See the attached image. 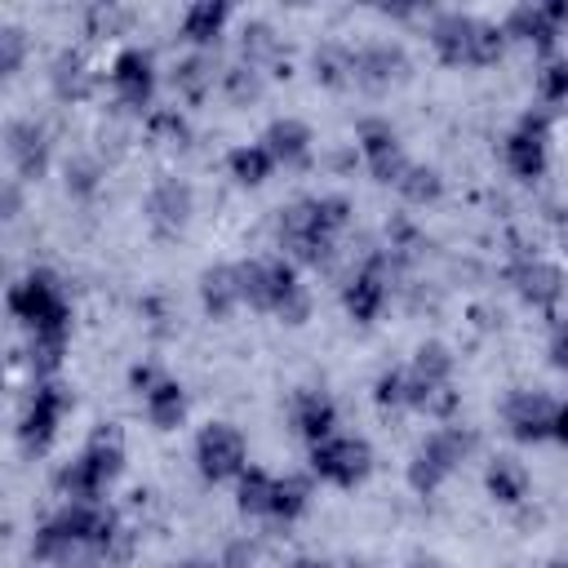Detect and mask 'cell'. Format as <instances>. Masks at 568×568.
Instances as JSON below:
<instances>
[{
  "instance_id": "1",
  "label": "cell",
  "mask_w": 568,
  "mask_h": 568,
  "mask_svg": "<svg viewBox=\"0 0 568 568\" xmlns=\"http://www.w3.org/2000/svg\"><path fill=\"white\" fill-rule=\"evenodd\" d=\"M120 466H124V439H120V426L98 422V430L89 435L84 453L71 457V462L53 475V488H58L62 497H71V501H93V497L120 475Z\"/></svg>"
},
{
  "instance_id": "2",
  "label": "cell",
  "mask_w": 568,
  "mask_h": 568,
  "mask_svg": "<svg viewBox=\"0 0 568 568\" xmlns=\"http://www.w3.org/2000/svg\"><path fill=\"white\" fill-rule=\"evenodd\" d=\"M475 430H466V426H444V430H435V435H426L422 439V448L413 453V462H408V484L417 488V493H435L470 453H475Z\"/></svg>"
},
{
  "instance_id": "3",
  "label": "cell",
  "mask_w": 568,
  "mask_h": 568,
  "mask_svg": "<svg viewBox=\"0 0 568 568\" xmlns=\"http://www.w3.org/2000/svg\"><path fill=\"white\" fill-rule=\"evenodd\" d=\"M9 311L22 320L31 333H67L71 328V306L49 271H31L22 284L9 288Z\"/></svg>"
},
{
  "instance_id": "4",
  "label": "cell",
  "mask_w": 568,
  "mask_h": 568,
  "mask_svg": "<svg viewBox=\"0 0 568 568\" xmlns=\"http://www.w3.org/2000/svg\"><path fill=\"white\" fill-rule=\"evenodd\" d=\"M235 271H240V297L253 311H280L302 288L293 262H284V257H248Z\"/></svg>"
},
{
  "instance_id": "5",
  "label": "cell",
  "mask_w": 568,
  "mask_h": 568,
  "mask_svg": "<svg viewBox=\"0 0 568 568\" xmlns=\"http://www.w3.org/2000/svg\"><path fill=\"white\" fill-rule=\"evenodd\" d=\"M311 470L337 488H355L373 470V448L359 435H328L311 444Z\"/></svg>"
},
{
  "instance_id": "6",
  "label": "cell",
  "mask_w": 568,
  "mask_h": 568,
  "mask_svg": "<svg viewBox=\"0 0 568 568\" xmlns=\"http://www.w3.org/2000/svg\"><path fill=\"white\" fill-rule=\"evenodd\" d=\"M244 435L231 426V422H209L195 439V466L204 479H231V475H244Z\"/></svg>"
},
{
  "instance_id": "7",
  "label": "cell",
  "mask_w": 568,
  "mask_h": 568,
  "mask_svg": "<svg viewBox=\"0 0 568 568\" xmlns=\"http://www.w3.org/2000/svg\"><path fill=\"white\" fill-rule=\"evenodd\" d=\"M67 408H71V395H67L62 386H53V382L36 386L31 399H27V413H22V422H18V439H22V448H27V453H44V448L53 444L58 422H62Z\"/></svg>"
},
{
  "instance_id": "8",
  "label": "cell",
  "mask_w": 568,
  "mask_h": 568,
  "mask_svg": "<svg viewBox=\"0 0 568 568\" xmlns=\"http://www.w3.org/2000/svg\"><path fill=\"white\" fill-rule=\"evenodd\" d=\"M546 129H550V115L546 111H524L515 133L506 138V164L515 178L524 182H537L546 173Z\"/></svg>"
},
{
  "instance_id": "9",
  "label": "cell",
  "mask_w": 568,
  "mask_h": 568,
  "mask_svg": "<svg viewBox=\"0 0 568 568\" xmlns=\"http://www.w3.org/2000/svg\"><path fill=\"white\" fill-rule=\"evenodd\" d=\"M555 413L559 404L546 395V390H510L506 404H501V417H506V430L519 439V444H537L555 430Z\"/></svg>"
},
{
  "instance_id": "10",
  "label": "cell",
  "mask_w": 568,
  "mask_h": 568,
  "mask_svg": "<svg viewBox=\"0 0 568 568\" xmlns=\"http://www.w3.org/2000/svg\"><path fill=\"white\" fill-rule=\"evenodd\" d=\"M111 89H115L120 106H129V111H142L151 102V93H155V62H151V53L142 44H129V49L115 53Z\"/></svg>"
},
{
  "instance_id": "11",
  "label": "cell",
  "mask_w": 568,
  "mask_h": 568,
  "mask_svg": "<svg viewBox=\"0 0 568 568\" xmlns=\"http://www.w3.org/2000/svg\"><path fill=\"white\" fill-rule=\"evenodd\" d=\"M359 155L368 160V173L377 178V182H395L399 186V178L408 173V160H404V146H399V138H395V129L386 124V120H359Z\"/></svg>"
},
{
  "instance_id": "12",
  "label": "cell",
  "mask_w": 568,
  "mask_h": 568,
  "mask_svg": "<svg viewBox=\"0 0 568 568\" xmlns=\"http://www.w3.org/2000/svg\"><path fill=\"white\" fill-rule=\"evenodd\" d=\"M506 284H515V293L537 311H550L564 297V271L546 257H510Z\"/></svg>"
},
{
  "instance_id": "13",
  "label": "cell",
  "mask_w": 568,
  "mask_h": 568,
  "mask_svg": "<svg viewBox=\"0 0 568 568\" xmlns=\"http://www.w3.org/2000/svg\"><path fill=\"white\" fill-rule=\"evenodd\" d=\"M479 22H484V18H470V13H462V9L435 13V22H430V44H435V53H439L448 67H475Z\"/></svg>"
},
{
  "instance_id": "14",
  "label": "cell",
  "mask_w": 568,
  "mask_h": 568,
  "mask_svg": "<svg viewBox=\"0 0 568 568\" xmlns=\"http://www.w3.org/2000/svg\"><path fill=\"white\" fill-rule=\"evenodd\" d=\"M191 186L182 178H160L146 195V222L155 235H178L191 222Z\"/></svg>"
},
{
  "instance_id": "15",
  "label": "cell",
  "mask_w": 568,
  "mask_h": 568,
  "mask_svg": "<svg viewBox=\"0 0 568 568\" xmlns=\"http://www.w3.org/2000/svg\"><path fill=\"white\" fill-rule=\"evenodd\" d=\"M404 75H408V53H404L399 44H390V40L364 44V49L355 53V80H359L364 89H373V93L399 84Z\"/></svg>"
},
{
  "instance_id": "16",
  "label": "cell",
  "mask_w": 568,
  "mask_h": 568,
  "mask_svg": "<svg viewBox=\"0 0 568 568\" xmlns=\"http://www.w3.org/2000/svg\"><path fill=\"white\" fill-rule=\"evenodd\" d=\"M9 142V160L18 169V178H44L49 169V129L40 120H13L4 129Z\"/></svg>"
},
{
  "instance_id": "17",
  "label": "cell",
  "mask_w": 568,
  "mask_h": 568,
  "mask_svg": "<svg viewBox=\"0 0 568 568\" xmlns=\"http://www.w3.org/2000/svg\"><path fill=\"white\" fill-rule=\"evenodd\" d=\"M288 417H293V430H297L302 439L320 444V439H328L333 426H337V404H333L324 390L302 386V390L293 395V404H288Z\"/></svg>"
},
{
  "instance_id": "18",
  "label": "cell",
  "mask_w": 568,
  "mask_h": 568,
  "mask_svg": "<svg viewBox=\"0 0 568 568\" xmlns=\"http://www.w3.org/2000/svg\"><path fill=\"white\" fill-rule=\"evenodd\" d=\"M262 146L271 151V160L275 164H284V169H302L306 160H311V129L302 124V120H271L266 124V133H262Z\"/></svg>"
},
{
  "instance_id": "19",
  "label": "cell",
  "mask_w": 568,
  "mask_h": 568,
  "mask_svg": "<svg viewBox=\"0 0 568 568\" xmlns=\"http://www.w3.org/2000/svg\"><path fill=\"white\" fill-rule=\"evenodd\" d=\"M320 235H328V231H324L320 217H315V200H293V204H284V209L275 213V240H280V248L297 253L302 244H311V240H320ZM328 240H333V235H328Z\"/></svg>"
},
{
  "instance_id": "20",
  "label": "cell",
  "mask_w": 568,
  "mask_h": 568,
  "mask_svg": "<svg viewBox=\"0 0 568 568\" xmlns=\"http://www.w3.org/2000/svg\"><path fill=\"white\" fill-rule=\"evenodd\" d=\"M49 84H53V93H58L62 102H84V98L93 93V71H89L84 53H80V49L53 53V62H49Z\"/></svg>"
},
{
  "instance_id": "21",
  "label": "cell",
  "mask_w": 568,
  "mask_h": 568,
  "mask_svg": "<svg viewBox=\"0 0 568 568\" xmlns=\"http://www.w3.org/2000/svg\"><path fill=\"white\" fill-rule=\"evenodd\" d=\"M280 36H275V27L271 22H262V18H253V22H244V31H240V62H248V67H275V75H288V62H280Z\"/></svg>"
},
{
  "instance_id": "22",
  "label": "cell",
  "mask_w": 568,
  "mask_h": 568,
  "mask_svg": "<svg viewBox=\"0 0 568 568\" xmlns=\"http://www.w3.org/2000/svg\"><path fill=\"white\" fill-rule=\"evenodd\" d=\"M501 31H506V36H515V40L537 44L541 53H550V49H555V36H559V27L546 18V9H541V4H515V9L506 13Z\"/></svg>"
},
{
  "instance_id": "23",
  "label": "cell",
  "mask_w": 568,
  "mask_h": 568,
  "mask_svg": "<svg viewBox=\"0 0 568 568\" xmlns=\"http://www.w3.org/2000/svg\"><path fill=\"white\" fill-rule=\"evenodd\" d=\"M200 302L213 320H226L235 311V302H244L240 297V271L235 266H209L200 275Z\"/></svg>"
},
{
  "instance_id": "24",
  "label": "cell",
  "mask_w": 568,
  "mask_h": 568,
  "mask_svg": "<svg viewBox=\"0 0 568 568\" xmlns=\"http://www.w3.org/2000/svg\"><path fill=\"white\" fill-rule=\"evenodd\" d=\"M226 27V4L222 0H195L186 13H182V36L191 44H217Z\"/></svg>"
},
{
  "instance_id": "25",
  "label": "cell",
  "mask_w": 568,
  "mask_h": 568,
  "mask_svg": "<svg viewBox=\"0 0 568 568\" xmlns=\"http://www.w3.org/2000/svg\"><path fill=\"white\" fill-rule=\"evenodd\" d=\"M146 417H151V426H160V430L182 426V417H186V390H182L173 377H160V386L146 390Z\"/></svg>"
},
{
  "instance_id": "26",
  "label": "cell",
  "mask_w": 568,
  "mask_h": 568,
  "mask_svg": "<svg viewBox=\"0 0 568 568\" xmlns=\"http://www.w3.org/2000/svg\"><path fill=\"white\" fill-rule=\"evenodd\" d=\"M484 484H488V493H493L501 506H515V501H524V493H528V470H524L515 457H493L488 470H484Z\"/></svg>"
},
{
  "instance_id": "27",
  "label": "cell",
  "mask_w": 568,
  "mask_h": 568,
  "mask_svg": "<svg viewBox=\"0 0 568 568\" xmlns=\"http://www.w3.org/2000/svg\"><path fill=\"white\" fill-rule=\"evenodd\" d=\"M311 71H315V80H320V84L342 89L346 80H355V53H351L346 44L328 40V44H320V49L311 53Z\"/></svg>"
},
{
  "instance_id": "28",
  "label": "cell",
  "mask_w": 568,
  "mask_h": 568,
  "mask_svg": "<svg viewBox=\"0 0 568 568\" xmlns=\"http://www.w3.org/2000/svg\"><path fill=\"white\" fill-rule=\"evenodd\" d=\"M226 169H231V178H235V182L257 186V182H266V178H271L275 160H271V151H266L262 142H248V146H235V151L226 155Z\"/></svg>"
},
{
  "instance_id": "29",
  "label": "cell",
  "mask_w": 568,
  "mask_h": 568,
  "mask_svg": "<svg viewBox=\"0 0 568 568\" xmlns=\"http://www.w3.org/2000/svg\"><path fill=\"white\" fill-rule=\"evenodd\" d=\"M213 58L209 53H191V58H182L178 67H173V89L182 93V98H191V102H200L204 93H209V84H213Z\"/></svg>"
},
{
  "instance_id": "30",
  "label": "cell",
  "mask_w": 568,
  "mask_h": 568,
  "mask_svg": "<svg viewBox=\"0 0 568 568\" xmlns=\"http://www.w3.org/2000/svg\"><path fill=\"white\" fill-rule=\"evenodd\" d=\"M408 373H413L417 382H426V386H448V377H453V355H448V346H444V342H422Z\"/></svg>"
},
{
  "instance_id": "31",
  "label": "cell",
  "mask_w": 568,
  "mask_h": 568,
  "mask_svg": "<svg viewBox=\"0 0 568 568\" xmlns=\"http://www.w3.org/2000/svg\"><path fill=\"white\" fill-rule=\"evenodd\" d=\"M306 501H311V484H306L302 475H284V479H275L271 519H280V524H293V519L306 510Z\"/></svg>"
},
{
  "instance_id": "32",
  "label": "cell",
  "mask_w": 568,
  "mask_h": 568,
  "mask_svg": "<svg viewBox=\"0 0 568 568\" xmlns=\"http://www.w3.org/2000/svg\"><path fill=\"white\" fill-rule=\"evenodd\" d=\"M271 497H275V479L266 470H244L240 475L235 501H240L244 515H271Z\"/></svg>"
},
{
  "instance_id": "33",
  "label": "cell",
  "mask_w": 568,
  "mask_h": 568,
  "mask_svg": "<svg viewBox=\"0 0 568 568\" xmlns=\"http://www.w3.org/2000/svg\"><path fill=\"white\" fill-rule=\"evenodd\" d=\"M62 351H67V333H31L27 342V364L36 377H49L58 364H62Z\"/></svg>"
},
{
  "instance_id": "34",
  "label": "cell",
  "mask_w": 568,
  "mask_h": 568,
  "mask_svg": "<svg viewBox=\"0 0 568 568\" xmlns=\"http://www.w3.org/2000/svg\"><path fill=\"white\" fill-rule=\"evenodd\" d=\"M439 191H444V178L430 164H408V173L399 178V195L413 204H430V200H439Z\"/></svg>"
},
{
  "instance_id": "35",
  "label": "cell",
  "mask_w": 568,
  "mask_h": 568,
  "mask_svg": "<svg viewBox=\"0 0 568 568\" xmlns=\"http://www.w3.org/2000/svg\"><path fill=\"white\" fill-rule=\"evenodd\" d=\"M222 89H226V98H231V102L248 106V102H257V98H262V71H257V67H248V62H235V67H226V71H222Z\"/></svg>"
},
{
  "instance_id": "36",
  "label": "cell",
  "mask_w": 568,
  "mask_h": 568,
  "mask_svg": "<svg viewBox=\"0 0 568 568\" xmlns=\"http://www.w3.org/2000/svg\"><path fill=\"white\" fill-rule=\"evenodd\" d=\"M98 186H102V164L93 155H71L67 160V191L75 200H93Z\"/></svg>"
},
{
  "instance_id": "37",
  "label": "cell",
  "mask_w": 568,
  "mask_h": 568,
  "mask_svg": "<svg viewBox=\"0 0 568 568\" xmlns=\"http://www.w3.org/2000/svg\"><path fill=\"white\" fill-rule=\"evenodd\" d=\"M146 133H151L155 142H169V146H182V142L191 138L186 120H182L173 106H160V111H151V115H146Z\"/></svg>"
},
{
  "instance_id": "38",
  "label": "cell",
  "mask_w": 568,
  "mask_h": 568,
  "mask_svg": "<svg viewBox=\"0 0 568 568\" xmlns=\"http://www.w3.org/2000/svg\"><path fill=\"white\" fill-rule=\"evenodd\" d=\"M315 217H320V226L337 240V235L351 226L355 209H351V200H346V195H315Z\"/></svg>"
},
{
  "instance_id": "39",
  "label": "cell",
  "mask_w": 568,
  "mask_h": 568,
  "mask_svg": "<svg viewBox=\"0 0 568 568\" xmlns=\"http://www.w3.org/2000/svg\"><path fill=\"white\" fill-rule=\"evenodd\" d=\"M373 399L382 408H408V373L404 368H386L377 382H373Z\"/></svg>"
},
{
  "instance_id": "40",
  "label": "cell",
  "mask_w": 568,
  "mask_h": 568,
  "mask_svg": "<svg viewBox=\"0 0 568 568\" xmlns=\"http://www.w3.org/2000/svg\"><path fill=\"white\" fill-rule=\"evenodd\" d=\"M537 89L546 102H564L568 98V58H550L537 75Z\"/></svg>"
},
{
  "instance_id": "41",
  "label": "cell",
  "mask_w": 568,
  "mask_h": 568,
  "mask_svg": "<svg viewBox=\"0 0 568 568\" xmlns=\"http://www.w3.org/2000/svg\"><path fill=\"white\" fill-rule=\"evenodd\" d=\"M22 53H27V36L22 27H0V71L13 75L22 67Z\"/></svg>"
},
{
  "instance_id": "42",
  "label": "cell",
  "mask_w": 568,
  "mask_h": 568,
  "mask_svg": "<svg viewBox=\"0 0 568 568\" xmlns=\"http://www.w3.org/2000/svg\"><path fill=\"white\" fill-rule=\"evenodd\" d=\"M253 559H257V546L248 541V537H231L226 546H222V568H253Z\"/></svg>"
},
{
  "instance_id": "43",
  "label": "cell",
  "mask_w": 568,
  "mask_h": 568,
  "mask_svg": "<svg viewBox=\"0 0 568 568\" xmlns=\"http://www.w3.org/2000/svg\"><path fill=\"white\" fill-rule=\"evenodd\" d=\"M160 377H164V373H160V368H151V364H133V373H129V382H133V390H138L142 399H146V390H155V386H160Z\"/></svg>"
},
{
  "instance_id": "44",
  "label": "cell",
  "mask_w": 568,
  "mask_h": 568,
  "mask_svg": "<svg viewBox=\"0 0 568 568\" xmlns=\"http://www.w3.org/2000/svg\"><path fill=\"white\" fill-rule=\"evenodd\" d=\"M550 364L568 373V320H564V324L550 333Z\"/></svg>"
},
{
  "instance_id": "45",
  "label": "cell",
  "mask_w": 568,
  "mask_h": 568,
  "mask_svg": "<svg viewBox=\"0 0 568 568\" xmlns=\"http://www.w3.org/2000/svg\"><path fill=\"white\" fill-rule=\"evenodd\" d=\"M541 9H546V18H550V22H555V27H559V31H564V27H568V0H546V4H541Z\"/></svg>"
},
{
  "instance_id": "46",
  "label": "cell",
  "mask_w": 568,
  "mask_h": 568,
  "mask_svg": "<svg viewBox=\"0 0 568 568\" xmlns=\"http://www.w3.org/2000/svg\"><path fill=\"white\" fill-rule=\"evenodd\" d=\"M550 439H559V444L568 448V404H559V413H555V430H550Z\"/></svg>"
},
{
  "instance_id": "47",
  "label": "cell",
  "mask_w": 568,
  "mask_h": 568,
  "mask_svg": "<svg viewBox=\"0 0 568 568\" xmlns=\"http://www.w3.org/2000/svg\"><path fill=\"white\" fill-rule=\"evenodd\" d=\"M555 235H559V248L568 253V209H559V213H555Z\"/></svg>"
},
{
  "instance_id": "48",
  "label": "cell",
  "mask_w": 568,
  "mask_h": 568,
  "mask_svg": "<svg viewBox=\"0 0 568 568\" xmlns=\"http://www.w3.org/2000/svg\"><path fill=\"white\" fill-rule=\"evenodd\" d=\"M4 217H18V182L4 186Z\"/></svg>"
},
{
  "instance_id": "49",
  "label": "cell",
  "mask_w": 568,
  "mask_h": 568,
  "mask_svg": "<svg viewBox=\"0 0 568 568\" xmlns=\"http://www.w3.org/2000/svg\"><path fill=\"white\" fill-rule=\"evenodd\" d=\"M178 568H222V564H213V559H182Z\"/></svg>"
},
{
  "instance_id": "50",
  "label": "cell",
  "mask_w": 568,
  "mask_h": 568,
  "mask_svg": "<svg viewBox=\"0 0 568 568\" xmlns=\"http://www.w3.org/2000/svg\"><path fill=\"white\" fill-rule=\"evenodd\" d=\"M288 568H328V564H320V559H293Z\"/></svg>"
},
{
  "instance_id": "51",
  "label": "cell",
  "mask_w": 568,
  "mask_h": 568,
  "mask_svg": "<svg viewBox=\"0 0 568 568\" xmlns=\"http://www.w3.org/2000/svg\"><path fill=\"white\" fill-rule=\"evenodd\" d=\"M413 568H439V564H413Z\"/></svg>"
},
{
  "instance_id": "52",
  "label": "cell",
  "mask_w": 568,
  "mask_h": 568,
  "mask_svg": "<svg viewBox=\"0 0 568 568\" xmlns=\"http://www.w3.org/2000/svg\"><path fill=\"white\" fill-rule=\"evenodd\" d=\"M559 568H568V564H559Z\"/></svg>"
}]
</instances>
